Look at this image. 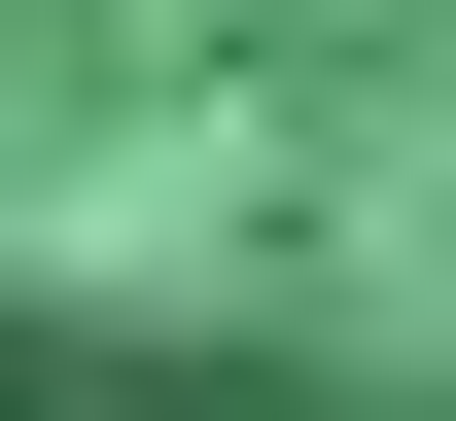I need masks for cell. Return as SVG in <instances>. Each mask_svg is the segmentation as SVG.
<instances>
[{"label": "cell", "instance_id": "obj_1", "mask_svg": "<svg viewBox=\"0 0 456 421\" xmlns=\"http://www.w3.org/2000/svg\"><path fill=\"white\" fill-rule=\"evenodd\" d=\"M0 421H456V0H0Z\"/></svg>", "mask_w": 456, "mask_h": 421}]
</instances>
